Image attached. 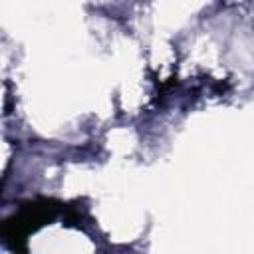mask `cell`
<instances>
[{
    "label": "cell",
    "instance_id": "1",
    "mask_svg": "<svg viewBox=\"0 0 254 254\" xmlns=\"http://www.w3.org/2000/svg\"><path fill=\"white\" fill-rule=\"evenodd\" d=\"M56 202L54 200H36V202H28L26 206H22V210L6 220L4 224V234L6 238H22L28 232H34L38 226L46 224L48 220H52L56 216Z\"/></svg>",
    "mask_w": 254,
    "mask_h": 254
}]
</instances>
